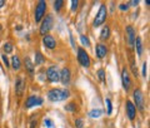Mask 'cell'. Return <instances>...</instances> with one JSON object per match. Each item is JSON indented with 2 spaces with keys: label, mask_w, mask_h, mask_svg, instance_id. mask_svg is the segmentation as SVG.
I'll return each instance as SVG.
<instances>
[{
  "label": "cell",
  "mask_w": 150,
  "mask_h": 128,
  "mask_svg": "<svg viewBox=\"0 0 150 128\" xmlns=\"http://www.w3.org/2000/svg\"><path fill=\"white\" fill-rule=\"evenodd\" d=\"M106 106H108V114H111V112H112V104H111V101L110 99H106Z\"/></svg>",
  "instance_id": "obj_28"
},
{
  "label": "cell",
  "mask_w": 150,
  "mask_h": 128,
  "mask_svg": "<svg viewBox=\"0 0 150 128\" xmlns=\"http://www.w3.org/2000/svg\"><path fill=\"white\" fill-rule=\"evenodd\" d=\"M25 68H26V70H28V72H29L30 74L34 73V64L31 63L30 58H25Z\"/></svg>",
  "instance_id": "obj_19"
},
{
  "label": "cell",
  "mask_w": 150,
  "mask_h": 128,
  "mask_svg": "<svg viewBox=\"0 0 150 128\" xmlns=\"http://www.w3.org/2000/svg\"><path fill=\"white\" fill-rule=\"evenodd\" d=\"M129 4H130V5H138L139 1H138V0H133V1H130Z\"/></svg>",
  "instance_id": "obj_35"
},
{
  "label": "cell",
  "mask_w": 150,
  "mask_h": 128,
  "mask_svg": "<svg viewBox=\"0 0 150 128\" xmlns=\"http://www.w3.org/2000/svg\"><path fill=\"white\" fill-rule=\"evenodd\" d=\"M120 9H121V10H128V9H129V4H120Z\"/></svg>",
  "instance_id": "obj_33"
},
{
  "label": "cell",
  "mask_w": 150,
  "mask_h": 128,
  "mask_svg": "<svg viewBox=\"0 0 150 128\" xmlns=\"http://www.w3.org/2000/svg\"><path fill=\"white\" fill-rule=\"evenodd\" d=\"M126 116L130 121L135 119V116H137V108H135L134 103L130 101H126Z\"/></svg>",
  "instance_id": "obj_11"
},
{
  "label": "cell",
  "mask_w": 150,
  "mask_h": 128,
  "mask_svg": "<svg viewBox=\"0 0 150 128\" xmlns=\"http://www.w3.org/2000/svg\"><path fill=\"white\" fill-rule=\"evenodd\" d=\"M126 41L128 45L130 46V49L134 48V43H135V30L133 26H126Z\"/></svg>",
  "instance_id": "obj_9"
},
{
  "label": "cell",
  "mask_w": 150,
  "mask_h": 128,
  "mask_svg": "<svg viewBox=\"0 0 150 128\" xmlns=\"http://www.w3.org/2000/svg\"><path fill=\"white\" fill-rule=\"evenodd\" d=\"M146 75V63H143V77Z\"/></svg>",
  "instance_id": "obj_34"
},
{
  "label": "cell",
  "mask_w": 150,
  "mask_h": 128,
  "mask_svg": "<svg viewBox=\"0 0 150 128\" xmlns=\"http://www.w3.org/2000/svg\"><path fill=\"white\" fill-rule=\"evenodd\" d=\"M1 59H3V63L6 65V67H9V65H10V63H9V59H8V56L5 55V54H3L1 55Z\"/></svg>",
  "instance_id": "obj_30"
},
{
  "label": "cell",
  "mask_w": 150,
  "mask_h": 128,
  "mask_svg": "<svg viewBox=\"0 0 150 128\" xmlns=\"http://www.w3.org/2000/svg\"><path fill=\"white\" fill-rule=\"evenodd\" d=\"M36 124H38L36 117H31V118H30V122H29V128H35Z\"/></svg>",
  "instance_id": "obj_25"
},
{
  "label": "cell",
  "mask_w": 150,
  "mask_h": 128,
  "mask_svg": "<svg viewBox=\"0 0 150 128\" xmlns=\"http://www.w3.org/2000/svg\"><path fill=\"white\" fill-rule=\"evenodd\" d=\"M80 41L83 43L84 45H86V46H89V45H90V41H89L88 36H85V35H81V36H80Z\"/></svg>",
  "instance_id": "obj_29"
},
{
  "label": "cell",
  "mask_w": 150,
  "mask_h": 128,
  "mask_svg": "<svg viewBox=\"0 0 150 128\" xmlns=\"http://www.w3.org/2000/svg\"><path fill=\"white\" fill-rule=\"evenodd\" d=\"M75 126H76V128H83V121L80 118H78V119L75 121Z\"/></svg>",
  "instance_id": "obj_31"
},
{
  "label": "cell",
  "mask_w": 150,
  "mask_h": 128,
  "mask_svg": "<svg viewBox=\"0 0 150 128\" xmlns=\"http://www.w3.org/2000/svg\"><path fill=\"white\" fill-rule=\"evenodd\" d=\"M134 46H135V49H137L138 55H142L143 54V41H142V38H139V36L135 38Z\"/></svg>",
  "instance_id": "obj_16"
},
{
  "label": "cell",
  "mask_w": 150,
  "mask_h": 128,
  "mask_svg": "<svg viewBox=\"0 0 150 128\" xmlns=\"http://www.w3.org/2000/svg\"><path fill=\"white\" fill-rule=\"evenodd\" d=\"M78 5H79V1H74V0H73V1H71V10H73V11L76 10Z\"/></svg>",
  "instance_id": "obj_32"
},
{
  "label": "cell",
  "mask_w": 150,
  "mask_h": 128,
  "mask_svg": "<svg viewBox=\"0 0 150 128\" xmlns=\"http://www.w3.org/2000/svg\"><path fill=\"white\" fill-rule=\"evenodd\" d=\"M70 96L68 89H51L48 93V99L51 102H62Z\"/></svg>",
  "instance_id": "obj_1"
},
{
  "label": "cell",
  "mask_w": 150,
  "mask_h": 128,
  "mask_svg": "<svg viewBox=\"0 0 150 128\" xmlns=\"http://www.w3.org/2000/svg\"><path fill=\"white\" fill-rule=\"evenodd\" d=\"M46 77H48L49 82H51V83L59 82V79H60V72H59V69L56 68V67H49L48 70H46Z\"/></svg>",
  "instance_id": "obj_6"
},
{
  "label": "cell",
  "mask_w": 150,
  "mask_h": 128,
  "mask_svg": "<svg viewBox=\"0 0 150 128\" xmlns=\"http://www.w3.org/2000/svg\"><path fill=\"white\" fill-rule=\"evenodd\" d=\"M4 50H5V53H10L13 50V44L11 43H6V44H4Z\"/></svg>",
  "instance_id": "obj_27"
},
{
  "label": "cell",
  "mask_w": 150,
  "mask_h": 128,
  "mask_svg": "<svg viewBox=\"0 0 150 128\" xmlns=\"http://www.w3.org/2000/svg\"><path fill=\"white\" fill-rule=\"evenodd\" d=\"M24 89H25V82L21 77H18L16 82H15V93L18 97H21L23 93H24Z\"/></svg>",
  "instance_id": "obj_12"
},
{
  "label": "cell",
  "mask_w": 150,
  "mask_h": 128,
  "mask_svg": "<svg viewBox=\"0 0 150 128\" xmlns=\"http://www.w3.org/2000/svg\"><path fill=\"white\" fill-rule=\"evenodd\" d=\"M65 109L69 111V112H75L76 111V106H75V103H69L65 106Z\"/></svg>",
  "instance_id": "obj_24"
},
{
  "label": "cell",
  "mask_w": 150,
  "mask_h": 128,
  "mask_svg": "<svg viewBox=\"0 0 150 128\" xmlns=\"http://www.w3.org/2000/svg\"><path fill=\"white\" fill-rule=\"evenodd\" d=\"M101 114H103V111L101 109H98V108H96V109H93V111L89 112V117H90V118H99Z\"/></svg>",
  "instance_id": "obj_21"
},
{
  "label": "cell",
  "mask_w": 150,
  "mask_h": 128,
  "mask_svg": "<svg viewBox=\"0 0 150 128\" xmlns=\"http://www.w3.org/2000/svg\"><path fill=\"white\" fill-rule=\"evenodd\" d=\"M98 77H99V79L101 80V82H104V80H105V72H104V69H99V70H98Z\"/></svg>",
  "instance_id": "obj_26"
},
{
  "label": "cell",
  "mask_w": 150,
  "mask_h": 128,
  "mask_svg": "<svg viewBox=\"0 0 150 128\" xmlns=\"http://www.w3.org/2000/svg\"><path fill=\"white\" fill-rule=\"evenodd\" d=\"M78 60L83 67H85V68L90 67V58H89V54L83 48H79V50H78Z\"/></svg>",
  "instance_id": "obj_5"
},
{
  "label": "cell",
  "mask_w": 150,
  "mask_h": 128,
  "mask_svg": "<svg viewBox=\"0 0 150 128\" xmlns=\"http://www.w3.org/2000/svg\"><path fill=\"white\" fill-rule=\"evenodd\" d=\"M108 54V48H106V45L104 44H98L96 45V56L99 59H103V58H105V55Z\"/></svg>",
  "instance_id": "obj_15"
},
{
  "label": "cell",
  "mask_w": 150,
  "mask_h": 128,
  "mask_svg": "<svg viewBox=\"0 0 150 128\" xmlns=\"http://www.w3.org/2000/svg\"><path fill=\"white\" fill-rule=\"evenodd\" d=\"M60 82L64 85H68L70 83V70L68 68H64L62 72H60Z\"/></svg>",
  "instance_id": "obj_14"
},
{
  "label": "cell",
  "mask_w": 150,
  "mask_h": 128,
  "mask_svg": "<svg viewBox=\"0 0 150 128\" xmlns=\"http://www.w3.org/2000/svg\"><path fill=\"white\" fill-rule=\"evenodd\" d=\"M45 11H46V3L45 1H39L38 5L35 8V21L36 23H40L43 20V18L45 15Z\"/></svg>",
  "instance_id": "obj_4"
},
{
  "label": "cell",
  "mask_w": 150,
  "mask_h": 128,
  "mask_svg": "<svg viewBox=\"0 0 150 128\" xmlns=\"http://www.w3.org/2000/svg\"><path fill=\"white\" fill-rule=\"evenodd\" d=\"M53 24H54V19L51 15H46L44 18L43 23H41L40 25V34L41 35H46V33H49L51 30V28H53Z\"/></svg>",
  "instance_id": "obj_3"
},
{
  "label": "cell",
  "mask_w": 150,
  "mask_h": 128,
  "mask_svg": "<svg viewBox=\"0 0 150 128\" xmlns=\"http://www.w3.org/2000/svg\"><path fill=\"white\" fill-rule=\"evenodd\" d=\"M109 36H110V29H109V26L105 25L100 31V39L106 40V39H109Z\"/></svg>",
  "instance_id": "obj_18"
},
{
  "label": "cell",
  "mask_w": 150,
  "mask_h": 128,
  "mask_svg": "<svg viewBox=\"0 0 150 128\" xmlns=\"http://www.w3.org/2000/svg\"><path fill=\"white\" fill-rule=\"evenodd\" d=\"M4 5H5V1H3V0H0V8H3Z\"/></svg>",
  "instance_id": "obj_36"
},
{
  "label": "cell",
  "mask_w": 150,
  "mask_h": 128,
  "mask_svg": "<svg viewBox=\"0 0 150 128\" xmlns=\"http://www.w3.org/2000/svg\"><path fill=\"white\" fill-rule=\"evenodd\" d=\"M106 14H108L106 6L105 5H100L99 11H98L95 19H94L93 25L95 26V28H98V26H100L101 24H104V21H105V19H106Z\"/></svg>",
  "instance_id": "obj_2"
},
{
  "label": "cell",
  "mask_w": 150,
  "mask_h": 128,
  "mask_svg": "<svg viewBox=\"0 0 150 128\" xmlns=\"http://www.w3.org/2000/svg\"><path fill=\"white\" fill-rule=\"evenodd\" d=\"M41 104H43V98H40L38 96H30L26 99L25 107L26 108H33V107H36V106H41Z\"/></svg>",
  "instance_id": "obj_8"
},
{
  "label": "cell",
  "mask_w": 150,
  "mask_h": 128,
  "mask_svg": "<svg viewBox=\"0 0 150 128\" xmlns=\"http://www.w3.org/2000/svg\"><path fill=\"white\" fill-rule=\"evenodd\" d=\"M43 44L48 49H55L56 41H55V39L51 35H44V38H43Z\"/></svg>",
  "instance_id": "obj_13"
},
{
  "label": "cell",
  "mask_w": 150,
  "mask_h": 128,
  "mask_svg": "<svg viewBox=\"0 0 150 128\" xmlns=\"http://www.w3.org/2000/svg\"><path fill=\"white\" fill-rule=\"evenodd\" d=\"M44 127L45 128H55V124L50 118H44Z\"/></svg>",
  "instance_id": "obj_22"
},
{
  "label": "cell",
  "mask_w": 150,
  "mask_h": 128,
  "mask_svg": "<svg viewBox=\"0 0 150 128\" xmlns=\"http://www.w3.org/2000/svg\"><path fill=\"white\" fill-rule=\"evenodd\" d=\"M64 5V1L63 0H58V1H54V9L56 11H60L62 10V8Z\"/></svg>",
  "instance_id": "obj_23"
},
{
  "label": "cell",
  "mask_w": 150,
  "mask_h": 128,
  "mask_svg": "<svg viewBox=\"0 0 150 128\" xmlns=\"http://www.w3.org/2000/svg\"><path fill=\"white\" fill-rule=\"evenodd\" d=\"M20 65H21V61H20V59H19V56L13 55L11 56V68L18 70V69H20Z\"/></svg>",
  "instance_id": "obj_17"
},
{
  "label": "cell",
  "mask_w": 150,
  "mask_h": 128,
  "mask_svg": "<svg viewBox=\"0 0 150 128\" xmlns=\"http://www.w3.org/2000/svg\"><path fill=\"white\" fill-rule=\"evenodd\" d=\"M134 98H135V108H139L140 111H144L145 104H144V94L140 89H135L134 91Z\"/></svg>",
  "instance_id": "obj_7"
},
{
  "label": "cell",
  "mask_w": 150,
  "mask_h": 128,
  "mask_svg": "<svg viewBox=\"0 0 150 128\" xmlns=\"http://www.w3.org/2000/svg\"><path fill=\"white\" fill-rule=\"evenodd\" d=\"M45 61V58H44V55L40 53V51H36L35 53V64L36 65H39V64H43Z\"/></svg>",
  "instance_id": "obj_20"
},
{
  "label": "cell",
  "mask_w": 150,
  "mask_h": 128,
  "mask_svg": "<svg viewBox=\"0 0 150 128\" xmlns=\"http://www.w3.org/2000/svg\"><path fill=\"white\" fill-rule=\"evenodd\" d=\"M121 84H123V88L125 89V91H129L130 87H131V80H130V77H129V73L125 68L121 70Z\"/></svg>",
  "instance_id": "obj_10"
}]
</instances>
